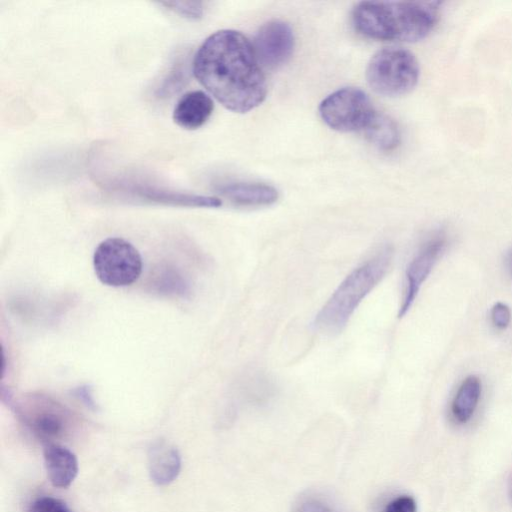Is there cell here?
Wrapping results in <instances>:
<instances>
[{"label": "cell", "mask_w": 512, "mask_h": 512, "mask_svg": "<svg viewBox=\"0 0 512 512\" xmlns=\"http://www.w3.org/2000/svg\"><path fill=\"white\" fill-rule=\"evenodd\" d=\"M16 413L45 444L62 437L73 422L71 412L64 405L41 393L22 396L16 403Z\"/></svg>", "instance_id": "8992f818"}, {"label": "cell", "mask_w": 512, "mask_h": 512, "mask_svg": "<svg viewBox=\"0 0 512 512\" xmlns=\"http://www.w3.org/2000/svg\"><path fill=\"white\" fill-rule=\"evenodd\" d=\"M292 512H335L326 502L315 496L300 498L292 509Z\"/></svg>", "instance_id": "ac0fdd59"}, {"label": "cell", "mask_w": 512, "mask_h": 512, "mask_svg": "<svg viewBox=\"0 0 512 512\" xmlns=\"http://www.w3.org/2000/svg\"><path fill=\"white\" fill-rule=\"evenodd\" d=\"M49 481L54 487L67 488L78 473V461L68 448L57 444H46L43 451Z\"/></svg>", "instance_id": "8fae6325"}, {"label": "cell", "mask_w": 512, "mask_h": 512, "mask_svg": "<svg viewBox=\"0 0 512 512\" xmlns=\"http://www.w3.org/2000/svg\"><path fill=\"white\" fill-rule=\"evenodd\" d=\"M193 74L233 112L256 108L267 94L266 78L253 45L236 30H219L204 40L194 55Z\"/></svg>", "instance_id": "6da1fadb"}, {"label": "cell", "mask_w": 512, "mask_h": 512, "mask_svg": "<svg viewBox=\"0 0 512 512\" xmlns=\"http://www.w3.org/2000/svg\"><path fill=\"white\" fill-rule=\"evenodd\" d=\"M446 246L444 234H436L426 241L408 264L405 286L398 316L404 317L413 305L419 290Z\"/></svg>", "instance_id": "9c48e42d"}, {"label": "cell", "mask_w": 512, "mask_h": 512, "mask_svg": "<svg viewBox=\"0 0 512 512\" xmlns=\"http://www.w3.org/2000/svg\"><path fill=\"white\" fill-rule=\"evenodd\" d=\"M440 7L439 1H363L353 8L352 23L371 39L416 42L432 32Z\"/></svg>", "instance_id": "7a4b0ae2"}, {"label": "cell", "mask_w": 512, "mask_h": 512, "mask_svg": "<svg viewBox=\"0 0 512 512\" xmlns=\"http://www.w3.org/2000/svg\"><path fill=\"white\" fill-rule=\"evenodd\" d=\"M420 75L415 55L401 47H385L377 51L368 62L366 79L376 93L397 97L409 93Z\"/></svg>", "instance_id": "277c9868"}, {"label": "cell", "mask_w": 512, "mask_h": 512, "mask_svg": "<svg viewBox=\"0 0 512 512\" xmlns=\"http://www.w3.org/2000/svg\"><path fill=\"white\" fill-rule=\"evenodd\" d=\"M491 320L496 328H507L511 321V311L509 307L502 302L494 304L491 309Z\"/></svg>", "instance_id": "ffe728a7"}, {"label": "cell", "mask_w": 512, "mask_h": 512, "mask_svg": "<svg viewBox=\"0 0 512 512\" xmlns=\"http://www.w3.org/2000/svg\"><path fill=\"white\" fill-rule=\"evenodd\" d=\"M156 285L162 293L182 296L189 293V284L173 269L165 270L157 279Z\"/></svg>", "instance_id": "2e32d148"}, {"label": "cell", "mask_w": 512, "mask_h": 512, "mask_svg": "<svg viewBox=\"0 0 512 512\" xmlns=\"http://www.w3.org/2000/svg\"><path fill=\"white\" fill-rule=\"evenodd\" d=\"M148 466L151 479L158 485L174 481L181 469L180 454L175 446L163 440L149 448Z\"/></svg>", "instance_id": "7c38bea8"}, {"label": "cell", "mask_w": 512, "mask_h": 512, "mask_svg": "<svg viewBox=\"0 0 512 512\" xmlns=\"http://www.w3.org/2000/svg\"><path fill=\"white\" fill-rule=\"evenodd\" d=\"M28 512H73L62 500L51 496H42L35 499L28 508Z\"/></svg>", "instance_id": "e0dca14e"}, {"label": "cell", "mask_w": 512, "mask_h": 512, "mask_svg": "<svg viewBox=\"0 0 512 512\" xmlns=\"http://www.w3.org/2000/svg\"><path fill=\"white\" fill-rule=\"evenodd\" d=\"M505 265L510 276L512 277V249L506 254Z\"/></svg>", "instance_id": "7402d4cb"}, {"label": "cell", "mask_w": 512, "mask_h": 512, "mask_svg": "<svg viewBox=\"0 0 512 512\" xmlns=\"http://www.w3.org/2000/svg\"><path fill=\"white\" fill-rule=\"evenodd\" d=\"M77 395L86 403V405L94 406V402L86 387L78 388Z\"/></svg>", "instance_id": "44dd1931"}, {"label": "cell", "mask_w": 512, "mask_h": 512, "mask_svg": "<svg viewBox=\"0 0 512 512\" xmlns=\"http://www.w3.org/2000/svg\"><path fill=\"white\" fill-rule=\"evenodd\" d=\"M383 512H417V504L412 496L399 495L386 504Z\"/></svg>", "instance_id": "d6986e66"}, {"label": "cell", "mask_w": 512, "mask_h": 512, "mask_svg": "<svg viewBox=\"0 0 512 512\" xmlns=\"http://www.w3.org/2000/svg\"><path fill=\"white\" fill-rule=\"evenodd\" d=\"M375 113L368 95L354 87L336 90L319 105L323 122L340 132L364 131Z\"/></svg>", "instance_id": "52a82bcc"}, {"label": "cell", "mask_w": 512, "mask_h": 512, "mask_svg": "<svg viewBox=\"0 0 512 512\" xmlns=\"http://www.w3.org/2000/svg\"><path fill=\"white\" fill-rule=\"evenodd\" d=\"M220 192L241 206H269L278 199V191L263 183H233L222 186Z\"/></svg>", "instance_id": "4fadbf2b"}, {"label": "cell", "mask_w": 512, "mask_h": 512, "mask_svg": "<svg viewBox=\"0 0 512 512\" xmlns=\"http://www.w3.org/2000/svg\"><path fill=\"white\" fill-rule=\"evenodd\" d=\"M252 45L260 64L274 69L291 58L295 38L288 23L272 20L260 27Z\"/></svg>", "instance_id": "ba28073f"}, {"label": "cell", "mask_w": 512, "mask_h": 512, "mask_svg": "<svg viewBox=\"0 0 512 512\" xmlns=\"http://www.w3.org/2000/svg\"><path fill=\"white\" fill-rule=\"evenodd\" d=\"M214 110L211 97L202 90L185 93L176 103L173 120L181 128L195 130L203 126Z\"/></svg>", "instance_id": "30bf717a"}, {"label": "cell", "mask_w": 512, "mask_h": 512, "mask_svg": "<svg viewBox=\"0 0 512 512\" xmlns=\"http://www.w3.org/2000/svg\"><path fill=\"white\" fill-rule=\"evenodd\" d=\"M392 257V248L384 246L354 268L315 315L313 327L326 335L341 332L360 303L385 277Z\"/></svg>", "instance_id": "3957f363"}, {"label": "cell", "mask_w": 512, "mask_h": 512, "mask_svg": "<svg viewBox=\"0 0 512 512\" xmlns=\"http://www.w3.org/2000/svg\"><path fill=\"white\" fill-rule=\"evenodd\" d=\"M364 132L367 139L383 151H391L400 143V131L396 122L377 111Z\"/></svg>", "instance_id": "9a60e30c"}, {"label": "cell", "mask_w": 512, "mask_h": 512, "mask_svg": "<svg viewBox=\"0 0 512 512\" xmlns=\"http://www.w3.org/2000/svg\"><path fill=\"white\" fill-rule=\"evenodd\" d=\"M481 380L476 375L467 376L458 387L451 404L455 421L467 423L473 416L481 396Z\"/></svg>", "instance_id": "5bb4252c"}, {"label": "cell", "mask_w": 512, "mask_h": 512, "mask_svg": "<svg viewBox=\"0 0 512 512\" xmlns=\"http://www.w3.org/2000/svg\"><path fill=\"white\" fill-rule=\"evenodd\" d=\"M93 267L101 283L123 287L133 284L141 275L142 258L130 242L110 237L100 242L95 249Z\"/></svg>", "instance_id": "5b68a950"}]
</instances>
